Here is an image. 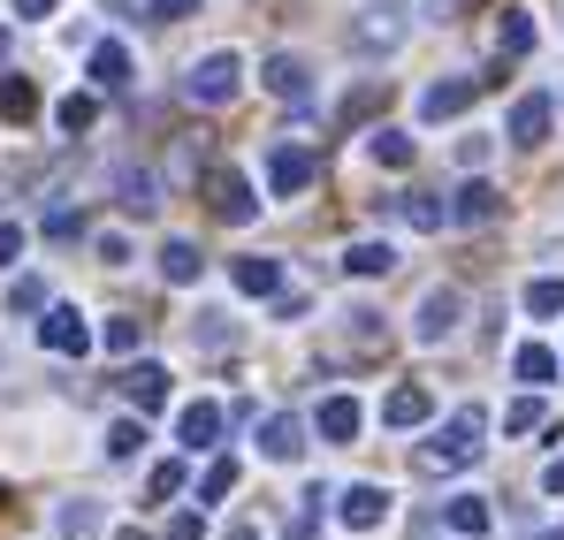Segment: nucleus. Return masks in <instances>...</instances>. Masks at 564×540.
<instances>
[{
  "instance_id": "obj_27",
  "label": "nucleus",
  "mask_w": 564,
  "mask_h": 540,
  "mask_svg": "<svg viewBox=\"0 0 564 540\" xmlns=\"http://www.w3.org/2000/svg\"><path fill=\"white\" fill-rule=\"evenodd\" d=\"M198 267H206V260H198V244H184V236H169V244H161V274H169L176 289L198 282Z\"/></svg>"
},
{
  "instance_id": "obj_2",
  "label": "nucleus",
  "mask_w": 564,
  "mask_h": 540,
  "mask_svg": "<svg viewBox=\"0 0 564 540\" xmlns=\"http://www.w3.org/2000/svg\"><path fill=\"white\" fill-rule=\"evenodd\" d=\"M458 320H466V289H458V282H435V289L420 297V312H412V343L435 351V343L458 335Z\"/></svg>"
},
{
  "instance_id": "obj_20",
  "label": "nucleus",
  "mask_w": 564,
  "mask_h": 540,
  "mask_svg": "<svg viewBox=\"0 0 564 540\" xmlns=\"http://www.w3.org/2000/svg\"><path fill=\"white\" fill-rule=\"evenodd\" d=\"M496 54H503V62H527V54H534V15H527V8H503V15H496Z\"/></svg>"
},
{
  "instance_id": "obj_47",
  "label": "nucleus",
  "mask_w": 564,
  "mask_h": 540,
  "mask_svg": "<svg viewBox=\"0 0 564 540\" xmlns=\"http://www.w3.org/2000/svg\"><path fill=\"white\" fill-rule=\"evenodd\" d=\"M221 540H260V526H229V533H221Z\"/></svg>"
},
{
  "instance_id": "obj_17",
  "label": "nucleus",
  "mask_w": 564,
  "mask_h": 540,
  "mask_svg": "<svg viewBox=\"0 0 564 540\" xmlns=\"http://www.w3.org/2000/svg\"><path fill=\"white\" fill-rule=\"evenodd\" d=\"M229 282H237L245 297H282V260H268V252H245V260L229 267Z\"/></svg>"
},
{
  "instance_id": "obj_40",
  "label": "nucleus",
  "mask_w": 564,
  "mask_h": 540,
  "mask_svg": "<svg viewBox=\"0 0 564 540\" xmlns=\"http://www.w3.org/2000/svg\"><path fill=\"white\" fill-rule=\"evenodd\" d=\"M161 540H206V518H198V510H176V518H169V533Z\"/></svg>"
},
{
  "instance_id": "obj_46",
  "label": "nucleus",
  "mask_w": 564,
  "mask_h": 540,
  "mask_svg": "<svg viewBox=\"0 0 564 540\" xmlns=\"http://www.w3.org/2000/svg\"><path fill=\"white\" fill-rule=\"evenodd\" d=\"M458 8L466 0H427V23H458Z\"/></svg>"
},
{
  "instance_id": "obj_28",
  "label": "nucleus",
  "mask_w": 564,
  "mask_h": 540,
  "mask_svg": "<svg viewBox=\"0 0 564 540\" xmlns=\"http://www.w3.org/2000/svg\"><path fill=\"white\" fill-rule=\"evenodd\" d=\"M54 122H62L69 137H85V130H93V122H99V91H69V99L54 107Z\"/></svg>"
},
{
  "instance_id": "obj_18",
  "label": "nucleus",
  "mask_w": 564,
  "mask_h": 540,
  "mask_svg": "<svg viewBox=\"0 0 564 540\" xmlns=\"http://www.w3.org/2000/svg\"><path fill=\"white\" fill-rule=\"evenodd\" d=\"M260 450H268V464H297V456H305V419L275 411V419L260 427Z\"/></svg>"
},
{
  "instance_id": "obj_16",
  "label": "nucleus",
  "mask_w": 564,
  "mask_h": 540,
  "mask_svg": "<svg viewBox=\"0 0 564 540\" xmlns=\"http://www.w3.org/2000/svg\"><path fill=\"white\" fill-rule=\"evenodd\" d=\"M122 396H130V411H161V404H169V365H130V373H122Z\"/></svg>"
},
{
  "instance_id": "obj_11",
  "label": "nucleus",
  "mask_w": 564,
  "mask_h": 540,
  "mask_svg": "<svg viewBox=\"0 0 564 540\" xmlns=\"http://www.w3.org/2000/svg\"><path fill=\"white\" fill-rule=\"evenodd\" d=\"M260 85L275 91L282 107H305V99H313V77H305L297 54H268V62H260Z\"/></svg>"
},
{
  "instance_id": "obj_30",
  "label": "nucleus",
  "mask_w": 564,
  "mask_h": 540,
  "mask_svg": "<svg viewBox=\"0 0 564 540\" xmlns=\"http://www.w3.org/2000/svg\"><path fill=\"white\" fill-rule=\"evenodd\" d=\"M138 450H145V411H138V419H115V427H107V456H115V464H130Z\"/></svg>"
},
{
  "instance_id": "obj_45",
  "label": "nucleus",
  "mask_w": 564,
  "mask_h": 540,
  "mask_svg": "<svg viewBox=\"0 0 564 540\" xmlns=\"http://www.w3.org/2000/svg\"><path fill=\"white\" fill-rule=\"evenodd\" d=\"M542 495H564V456H550V464H542Z\"/></svg>"
},
{
  "instance_id": "obj_49",
  "label": "nucleus",
  "mask_w": 564,
  "mask_h": 540,
  "mask_svg": "<svg viewBox=\"0 0 564 540\" xmlns=\"http://www.w3.org/2000/svg\"><path fill=\"white\" fill-rule=\"evenodd\" d=\"M0 62H8V31H0Z\"/></svg>"
},
{
  "instance_id": "obj_26",
  "label": "nucleus",
  "mask_w": 564,
  "mask_h": 540,
  "mask_svg": "<svg viewBox=\"0 0 564 540\" xmlns=\"http://www.w3.org/2000/svg\"><path fill=\"white\" fill-rule=\"evenodd\" d=\"M93 85L99 91H122V85H130V54H122V38H99V46H93Z\"/></svg>"
},
{
  "instance_id": "obj_19",
  "label": "nucleus",
  "mask_w": 564,
  "mask_h": 540,
  "mask_svg": "<svg viewBox=\"0 0 564 540\" xmlns=\"http://www.w3.org/2000/svg\"><path fill=\"white\" fill-rule=\"evenodd\" d=\"M115 190H122V213H161V183H153V168H115Z\"/></svg>"
},
{
  "instance_id": "obj_43",
  "label": "nucleus",
  "mask_w": 564,
  "mask_h": 540,
  "mask_svg": "<svg viewBox=\"0 0 564 540\" xmlns=\"http://www.w3.org/2000/svg\"><path fill=\"white\" fill-rule=\"evenodd\" d=\"M93 252H99V260H107V267H122V260H130V244H122L115 229H107V236H93Z\"/></svg>"
},
{
  "instance_id": "obj_33",
  "label": "nucleus",
  "mask_w": 564,
  "mask_h": 540,
  "mask_svg": "<svg viewBox=\"0 0 564 540\" xmlns=\"http://www.w3.org/2000/svg\"><path fill=\"white\" fill-rule=\"evenodd\" d=\"M184 456H169V464H153V472H145V495H153V503H176V495H184Z\"/></svg>"
},
{
  "instance_id": "obj_34",
  "label": "nucleus",
  "mask_w": 564,
  "mask_h": 540,
  "mask_svg": "<svg viewBox=\"0 0 564 540\" xmlns=\"http://www.w3.org/2000/svg\"><path fill=\"white\" fill-rule=\"evenodd\" d=\"M542 419H550V404H542V396H519V404H503V434H534Z\"/></svg>"
},
{
  "instance_id": "obj_14",
  "label": "nucleus",
  "mask_w": 564,
  "mask_h": 540,
  "mask_svg": "<svg viewBox=\"0 0 564 540\" xmlns=\"http://www.w3.org/2000/svg\"><path fill=\"white\" fill-rule=\"evenodd\" d=\"M427 419H435V396L420 381H404V388L381 396V427H427Z\"/></svg>"
},
{
  "instance_id": "obj_5",
  "label": "nucleus",
  "mask_w": 564,
  "mask_h": 540,
  "mask_svg": "<svg viewBox=\"0 0 564 540\" xmlns=\"http://www.w3.org/2000/svg\"><path fill=\"white\" fill-rule=\"evenodd\" d=\"M313 176H321L313 145H275V153H268V190H275V198H297Z\"/></svg>"
},
{
  "instance_id": "obj_12",
  "label": "nucleus",
  "mask_w": 564,
  "mask_h": 540,
  "mask_svg": "<svg viewBox=\"0 0 564 540\" xmlns=\"http://www.w3.org/2000/svg\"><path fill=\"white\" fill-rule=\"evenodd\" d=\"M336 518H344L351 533H375L381 518H389V487H375V480H367V487H344V495H336Z\"/></svg>"
},
{
  "instance_id": "obj_4",
  "label": "nucleus",
  "mask_w": 564,
  "mask_h": 540,
  "mask_svg": "<svg viewBox=\"0 0 564 540\" xmlns=\"http://www.w3.org/2000/svg\"><path fill=\"white\" fill-rule=\"evenodd\" d=\"M351 46H359V54H397V46H404V0H375V8L351 23Z\"/></svg>"
},
{
  "instance_id": "obj_3",
  "label": "nucleus",
  "mask_w": 564,
  "mask_h": 540,
  "mask_svg": "<svg viewBox=\"0 0 564 540\" xmlns=\"http://www.w3.org/2000/svg\"><path fill=\"white\" fill-rule=\"evenodd\" d=\"M184 91H191V107H229V99L245 91V62H237V54H206L184 77Z\"/></svg>"
},
{
  "instance_id": "obj_24",
  "label": "nucleus",
  "mask_w": 564,
  "mask_h": 540,
  "mask_svg": "<svg viewBox=\"0 0 564 540\" xmlns=\"http://www.w3.org/2000/svg\"><path fill=\"white\" fill-rule=\"evenodd\" d=\"M99 526H107V518H99L93 495H77V503H62V510H54V533H62V540H99Z\"/></svg>"
},
{
  "instance_id": "obj_41",
  "label": "nucleus",
  "mask_w": 564,
  "mask_h": 540,
  "mask_svg": "<svg viewBox=\"0 0 564 540\" xmlns=\"http://www.w3.org/2000/svg\"><path fill=\"white\" fill-rule=\"evenodd\" d=\"M85 229V213H69V206H46V236H77Z\"/></svg>"
},
{
  "instance_id": "obj_48",
  "label": "nucleus",
  "mask_w": 564,
  "mask_h": 540,
  "mask_svg": "<svg viewBox=\"0 0 564 540\" xmlns=\"http://www.w3.org/2000/svg\"><path fill=\"white\" fill-rule=\"evenodd\" d=\"M527 540H564V526H550V533H527Z\"/></svg>"
},
{
  "instance_id": "obj_22",
  "label": "nucleus",
  "mask_w": 564,
  "mask_h": 540,
  "mask_svg": "<svg viewBox=\"0 0 564 540\" xmlns=\"http://www.w3.org/2000/svg\"><path fill=\"white\" fill-rule=\"evenodd\" d=\"M389 267H397V244H389V236H367V244L344 252V274H359V282H381Z\"/></svg>"
},
{
  "instance_id": "obj_36",
  "label": "nucleus",
  "mask_w": 564,
  "mask_h": 540,
  "mask_svg": "<svg viewBox=\"0 0 564 540\" xmlns=\"http://www.w3.org/2000/svg\"><path fill=\"white\" fill-rule=\"evenodd\" d=\"M138 343H145V320H138V312H122V320H107V351H115V359H130Z\"/></svg>"
},
{
  "instance_id": "obj_37",
  "label": "nucleus",
  "mask_w": 564,
  "mask_h": 540,
  "mask_svg": "<svg viewBox=\"0 0 564 540\" xmlns=\"http://www.w3.org/2000/svg\"><path fill=\"white\" fill-rule=\"evenodd\" d=\"M8 312H46V282H39V274H23V282L8 289Z\"/></svg>"
},
{
  "instance_id": "obj_44",
  "label": "nucleus",
  "mask_w": 564,
  "mask_h": 540,
  "mask_svg": "<svg viewBox=\"0 0 564 540\" xmlns=\"http://www.w3.org/2000/svg\"><path fill=\"white\" fill-rule=\"evenodd\" d=\"M54 15V0H15V23H46Z\"/></svg>"
},
{
  "instance_id": "obj_15",
  "label": "nucleus",
  "mask_w": 564,
  "mask_h": 540,
  "mask_svg": "<svg viewBox=\"0 0 564 540\" xmlns=\"http://www.w3.org/2000/svg\"><path fill=\"white\" fill-rule=\"evenodd\" d=\"M176 442H184L191 456L214 450V442H221V404H206V396H198V404H184V411H176Z\"/></svg>"
},
{
  "instance_id": "obj_21",
  "label": "nucleus",
  "mask_w": 564,
  "mask_h": 540,
  "mask_svg": "<svg viewBox=\"0 0 564 540\" xmlns=\"http://www.w3.org/2000/svg\"><path fill=\"white\" fill-rule=\"evenodd\" d=\"M451 533L458 540H480V533H496V510H488V495H451Z\"/></svg>"
},
{
  "instance_id": "obj_32",
  "label": "nucleus",
  "mask_w": 564,
  "mask_h": 540,
  "mask_svg": "<svg viewBox=\"0 0 564 540\" xmlns=\"http://www.w3.org/2000/svg\"><path fill=\"white\" fill-rule=\"evenodd\" d=\"M367 153H375V168H412V137L404 130H375Z\"/></svg>"
},
{
  "instance_id": "obj_31",
  "label": "nucleus",
  "mask_w": 564,
  "mask_h": 540,
  "mask_svg": "<svg viewBox=\"0 0 564 540\" xmlns=\"http://www.w3.org/2000/svg\"><path fill=\"white\" fill-rule=\"evenodd\" d=\"M0 114H8V122H31V114H39V91H31V77H0Z\"/></svg>"
},
{
  "instance_id": "obj_38",
  "label": "nucleus",
  "mask_w": 564,
  "mask_h": 540,
  "mask_svg": "<svg viewBox=\"0 0 564 540\" xmlns=\"http://www.w3.org/2000/svg\"><path fill=\"white\" fill-rule=\"evenodd\" d=\"M23 244H31V229H23V221H0V267H15Z\"/></svg>"
},
{
  "instance_id": "obj_6",
  "label": "nucleus",
  "mask_w": 564,
  "mask_h": 540,
  "mask_svg": "<svg viewBox=\"0 0 564 540\" xmlns=\"http://www.w3.org/2000/svg\"><path fill=\"white\" fill-rule=\"evenodd\" d=\"M39 343H46V351H62V359H85L93 328H85V312H77V305H46V320H39Z\"/></svg>"
},
{
  "instance_id": "obj_13",
  "label": "nucleus",
  "mask_w": 564,
  "mask_h": 540,
  "mask_svg": "<svg viewBox=\"0 0 564 540\" xmlns=\"http://www.w3.org/2000/svg\"><path fill=\"white\" fill-rule=\"evenodd\" d=\"M389 213H397L404 229H420V236H435V229H451V206H443L435 190H397V198H389Z\"/></svg>"
},
{
  "instance_id": "obj_42",
  "label": "nucleus",
  "mask_w": 564,
  "mask_h": 540,
  "mask_svg": "<svg viewBox=\"0 0 564 540\" xmlns=\"http://www.w3.org/2000/svg\"><path fill=\"white\" fill-rule=\"evenodd\" d=\"M488 153H496V137H466V145H458V161H466L473 176H480V168H488Z\"/></svg>"
},
{
  "instance_id": "obj_10",
  "label": "nucleus",
  "mask_w": 564,
  "mask_h": 540,
  "mask_svg": "<svg viewBox=\"0 0 564 540\" xmlns=\"http://www.w3.org/2000/svg\"><path fill=\"white\" fill-rule=\"evenodd\" d=\"M550 122H557V99H550V91H527V99L511 107L503 137H511V145H542V137H550Z\"/></svg>"
},
{
  "instance_id": "obj_7",
  "label": "nucleus",
  "mask_w": 564,
  "mask_h": 540,
  "mask_svg": "<svg viewBox=\"0 0 564 540\" xmlns=\"http://www.w3.org/2000/svg\"><path fill=\"white\" fill-rule=\"evenodd\" d=\"M496 213H503V190H496V183L466 176L458 190H451V221H458V229H488Z\"/></svg>"
},
{
  "instance_id": "obj_9",
  "label": "nucleus",
  "mask_w": 564,
  "mask_h": 540,
  "mask_svg": "<svg viewBox=\"0 0 564 540\" xmlns=\"http://www.w3.org/2000/svg\"><path fill=\"white\" fill-rule=\"evenodd\" d=\"M206 190H214V213H221L229 229H245V221L260 213V198H252V183L237 176V168H214V176H206Z\"/></svg>"
},
{
  "instance_id": "obj_25",
  "label": "nucleus",
  "mask_w": 564,
  "mask_h": 540,
  "mask_svg": "<svg viewBox=\"0 0 564 540\" xmlns=\"http://www.w3.org/2000/svg\"><path fill=\"white\" fill-rule=\"evenodd\" d=\"M511 373H519L527 388H550V381H557V351H550V343H519V351H511Z\"/></svg>"
},
{
  "instance_id": "obj_29",
  "label": "nucleus",
  "mask_w": 564,
  "mask_h": 540,
  "mask_svg": "<svg viewBox=\"0 0 564 540\" xmlns=\"http://www.w3.org/2000/svg\"><path fill=\"white\" fill-rule=\"evenodd\" d=\"M527 312H534V320H564V274L527 282Z\"/></svg>"
},
{
  "instance_id": "obj_35",
  "label": "nucleus",
  "mask_w": 564,
  "mask_h": 540,
  "mask_svg": "<svg viewBox=\"0 0 564 540\" xmlns=\"http://www.w3.org/2000/svg\"><path fill=\"white\" fill-rule=\"evenodd\" d=\"M229 487H237V456H214V464H206V480H198V510H206V503H221Z\"/></svg>"
},
{
  "instance_id": "obj_39",
  "label": "nucleus",
  "mask_w": 564,
  "mask_h": 540,
  "mask_svg": "<svg viewBox=\"0 0 564 540\" xmlns=\"http://www.w3.org/2000/svg\"><path fill=\"white\" fill-rule=\"evenodd\" d=\"M198 8H206V0H145L153 23H184V15H198Z\"/></svg>"
},
{
  "instance_id": "obj_1",
  "label": "nucleus",
  "mask_w": 564,
  "mask_h": 540,
  "mask_svg": "<svg viewBox=\"0 0 564 540\" xmlns=\"http://www.w3.org/2000/svg\"><path fill=\"white\" fill-rule=\"evenodd\" d=\"M480 434H488V411L480 404L451 411V427L420 450V472H466V464H480Z\"/></svg>"
},
{
  "instance_id": "obj_8",
  "label": "nucleus",
  "mask_w": 564,
  "mask_h": 540,
  "mask_svg": "<svg viewBox=\"0 0 564 540\" xmlns=\"http://www.w3.org/2000/svg\"><path fill=\"white\" fill-rule=\"evenodd\" d=\"M480 85H488V77H435V85L420 91V114H427V122H451V114H466L473 99H480Z\"/></svg>"
},
{
  "instance_id": "obj_23",
  "label": "nucleus",
  "mask_w": 564,
  "mask_h": 540,
  "mask_svg": "<svg viewBox=\"0 0 564 540\" xmlns=\"http://www.w3.org/2000/svg\"><path fill=\"white\" fill-rule=\"evenodd\" d=\"M359 427H367L359 396H328V404H321V442H351Z\"/></svg>"
}]
</instances>
